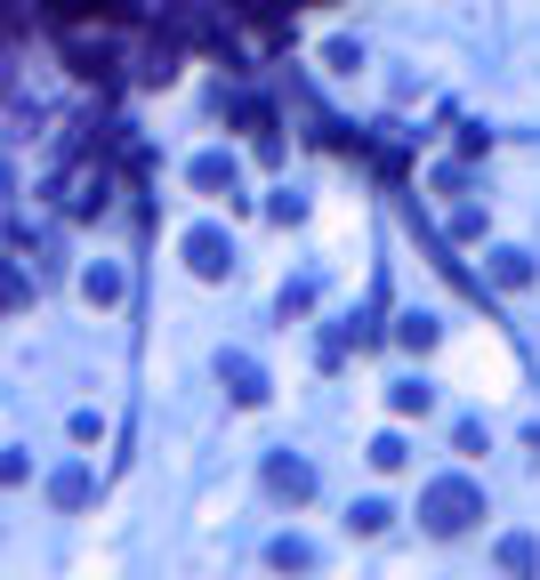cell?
Segmentation results:
<instances>
[{
    "label": "cell",
    "instance_id": "cell-1",
    "mask_svg": "<svg viewBox=\"0 0 540 580\" xmlns=\"http://www.w3.org/2000/svg\"><path fill=\"white\" fill-rule=\"evenodd\" d=\"M477 517H484V492L468 484V475H444V484H428V492H420V524H428L435 540H460Z\"/></svg>",
    "mask_w": 540,
    "mask_h": 580
},
{
    "label": "cell",
    "instance_id": "cell-2",
    "mask_svg": "<svg viewBox=\"0 0 540 580\" xmlns=\"http://www.w3.org/2000/svg\"><path fill=\"white\" fill-rule=\"evenodd\" d=\"M186 258H194V275H202V283H218L226 266H234V243H226L218 226H194V234H186Z\"/></svg>",
    "mask_w": 540,
    "mask_h": 580
},
{
    "label": "cell",
    "instance_id": "cell-3",
    "mask_svg": "<svg viewBox=\"0 0 540 580\" xmlns=\"http://www.w3.org/2000/svg\"><path fill=\"white\" fill-rule=\"evenodd\" d=\"M266 492H275V500H307L315 492V468L291 460V452H275V460H266Z\"/></svg>",
    "mask_w": 540,
    "mask_h": 580
},
{
    "label": "cell",
    "instance_id": "cell-4",
    "mask_svg": "<svg viewBox=\"0 0 540 580\" xmlns=\"http://www.w3.org/2000/svg\"><path fill=\"white\" fill-rule=\"evenodd\" d=\"M194 186L218 194V201H234V161H226V154H202V161H194Z\"/></svg>",
    "mask_w": 540,
    "mask_h": 580
},
{
    "label": "cell",
    "instance_id": "cell-5",
    "mask_svg": "<svg viewBox=\"0 0 540 580\" xmlns=\"http://www.w3.org/2000/svg\"><path fill=\"white\" fill-rule=\"evenodd\" d=\"M226 387H234V403H266V380L251 355H226Z\"/></svg>",
    "mask_w": 540,
    "mask_h": 580
},
{
    "label": "cell",
    "instance_id": "cell-6",
    "mask_svg": "<svg viewBox=\"0 0 540 580\" xmlns=\"http://www.w3.org/2000/svg\"><path fill=\"white\" fill-rule=\"evenodd\" d=\"M500 572H509V580H532V572H540V549H532L524 532H517V540H500Z\"/></svg>",
    "mask_w": 540,
    "mask_h": 580
},
{
    "label": "cell",
    "instance_id": "cell-7",
    "mask_svg": "<svg viewBox=\"0 0 540 580\" xmlns=\"http://www.w3.org/2000/svg\"><path fill=\"white\" fill-rule=\"evenodd\" d=\"M492 283H500V291H524V283H532V258H524V250H492Z\"/></svg>",
    "mask_w": 540,
    "mask_h": 580
},
{
    "label": "cell",
    "instance_id": "cell-8",
    "mask_svg": "<svg viewBox=\"0 0 540 580\" xmlns=\"http://www.w3.org/2000/svg\"><path fill=\"white\" fill-rule=\"evenodd\" d=\"M89 492H97V484H89V468H65L57 484H49V500H57V508H89Z\"/></svg>",
    "mask_w": 540,
    "mask_h": 580
},
{
    "label": "cell",
    "instance_id": "cell-9",
    "mask_svg": "<svg viewBox=\"0 0 540 580\" xmlns=\"http://www.w3.org/2000/svg\"><path fill=\"white\" fill-rule=\"evenodd\" d=\"M81 298H89V306H114V298H121V275H114V266H89V275H81Z\"/></svg>",
    "mask_w": 540,
    "mask_h": 580
},
{
    "label": "cell",
    "instance_id": "cell-10",
    "mask_svg": "<svg viewBox=\"0 0 540 580\" xmlns=\"http://www.w3.org/2000/svg\"><path fill=\"white\" fill-rule=\"evenodd\" d=\"M266 557H275V572H307V564H315V549H307V540H275Z\"/></svg>",
    "mask_w": 540,
    "mask_h": 580
},
{
    "label": "cell",
    "instance_id": "cell-11",
    "mask_svg": "<svg viewBox=\"0 0 540 580\" xmlns=\"http://www.w3.org/2000/svg\"><path fill=\"white\" fill-rule=\"evenodd\" d=\"M387 517H395V508H387V500H363V508H355V517H347V524H355V532H387Z\"/></svg>",
    "mask_w": 540,
    "mask_h": 580
},
{
    "label": "cell",
    "instance_id": "cell-12",
    "mask_svg": "<svg viewBox=\"0 0 540 580\" xmlns=\"http://www.w3.org/2000/svg\"><path fill=\"white\" fill-rule=\"evenodd\" d=\"M371 468H380V475L403 468V435H380V443H371Z\"/></svg>",
    "mask_w": 540,
    "mask_h": 580
}]
</instances>
